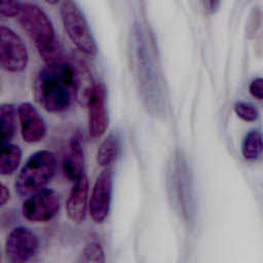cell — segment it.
Masks as SVG:
<instances>
[{"label": "cell", "instance_id": "cell-1", "mask_svg": "<svg viewBox=\"0 0 263 263\" xmlns=\"http://www.w3.org/2000/svg\"><path fill=\"white\" fill-rule=\"evenodd\" d=\"M34 97L46 111H66L75 100V79L72 59L45 64L34 80Z\"/></svg>", "mask_w": 263, "mask_h": 263}, {"label": "cell", "instance_id": "cell-2", "mask_svg": "<svg viewBox=\"0 0 263 263\" xmlns=\"http://www.w3.org/2000/svg\"><path fill=\"white\" fill-rule=\"evenodd\" d=\"M57 167L58 160L52 151L39 150L33 153L15 179V191L21 196H29L44 189L53 179Z\"/></svg>", "mask_w": 263, "mask_h": 263}, {"label": "cell", "instance_id": "cell-3", "mask_svg": "<svg viewBox=\"0 0 263 263\" xmlns=\"http://www.w3.org/2000/svg\"><path fill=\"white\" fill-rule=\"evenodd\" d=\"M60 14L67 35L77 49L86 55L97 54L96 40L79 5L74 1H63L60 3Z\"/></svg>", "mask_w": 263, "mask_h": 263}, {"label": "cell", "instance_id": "cell-4", "mask_svg": "<svg viewBox=\"0 0 263 263\" xmlns=\"http://www.w3.org/2000/svg\"><path fill=\"white\" fill-rule=\"evenodd\" d=\"M16 17L22 28L34 41L37 49L46 47L58 40L49 16L36 3L20 2Z\"/></svg>", "mask_w": 263, "mask_h": 263}, {"label": "cell", "instance_id": "cell-5", "mask_svg": "<svg viewBox=\"0 0 263 263\" xmlns=\"http://www.w3.org/2000/svg\"><path fill=\"white\" fill-rule=\"evenodd\" d=\"M29 53L22 38L9 27L0 25V67L11 73L24 71Z\"/></svg>", "mask_w": 263, "mask_h": 263}, {"label": "cell", "instance_id": "cell-6", "mask_svg": "<svg viewBox=\"0 0 263 263\" xmlns=\"http://www.w3.org/2000/svg\"><path fill=\"white\" fill-rule=\"evenodd\" d=\"M60 206L59 194L52 189L44 188L28 196L23 203L22 213L28 221L43 223L52 220L59 214Z\"/></svg>", "mask_w": 263, "mask_h": 263}, {"label": "cell", "instance_id": "cell-7", "mask_svg": "<svg viewBox=\"0 0 263 263\" xmlns=\"http://www.w3.org/2000/svg\"><path fill=\"white\" fill-rule=\"evenodd\" d=\"M40 241L35 232L27 227H15L5 240L7 259L13 263H25L33 259L39 252Z\"/></svg>", "mask_w": 263, "mask_h": 263}, {"label": "cell", "instance_id": "cell-8", "mask_svg": "<svg viewBox=\"0 0 263 263\" xmlns=\"http://www.w3.org/2000/svg\"><path fill=\"white\" fill-rule=\"evenodd\" d=\"M112 191L113 172L111 168H104L95 181L88 203L89 216L95 223L101 224L107 219L111 208Z\"/></svg>", "mask_w": 263, "mask_h": 263}, {"label": "cell", "instance_id": "cell-9", "mask_svg": "<svg viewBox=\"0 0 263 263\" xmlns=\"http://www.w3.org/2000/svg\"><path fill=\"white\" fill-rule=\"evenodd\" d=\"M107 90L102 82L95 85L92 95L87 102L88 108V134L92 139L100 138L108 127V111L106 106Z\"/></svg>", "mask_w": 263, "mask_h": 263}, {"label": "cell", "instance_id": "cell-10", "mask_svg": "<svg viewBox=\"0 0 263 263\" xmlns=\"http://www.w3.org/2000/svg\"><path fill=\"white\" fill-rule=\"evenodd\" d=\"M16 111L24 141L30 144L42 141L46 135V124L37 108L25 102L18 106Z\"/></svg>", "mask_w": 263, "mask_h": 263}, {"label": "cell", "instance_id": "cell-11", "mask_svg": "<svg viewBox=\"0 0 263 263\" xmlns=\"http://www.w3.org/2000/svg\"><path fill=\"white\" fill-rule=\"evenodd\" d=\"M88 180L85 173H83L76 181L69 192L66 201L67 215L75 223H81L86 217L88 208Z\"/></svg>", "mask_w": 263, "mask_h": 263}, {"label": "cell", "instance_id": "cell-12", "mask_svg": "<svg viewBox=\"0 0 263 263\" xmlns=\"http://www.w3.org/2000/svg\"><path fill=\"white\" fill-rule=\"evenodd\" d=\"M80 133H75L69 141L63 160L65 177L71 182L76 181L84 172V151Z\"/></svg>", "mask_w": 263, "mask_h": 263}, {"label": "cell", "instance_id": "cell-13", "mask_svg": "<svg viewBox=\"0 0 263 263\" xmlns=\"http://www.w3.org/2000/svg\"><path fill=\"white\" fill-rule=\"evenodd\" d=\"M72 65L75 79V100L81 105H86L92 95L96 83H93L91 73L83 62L72 59Z\"/></svg>", "mask_w": 263, "mask_h": 263}, {"label": "cell", "instance_id": "cell-14", "mask_svg": "<svg viewBox=\"0 0 263 263\" xmlns=\"http://www.w3.org/2000/svg\"><path fill=\"white\" fill-rule=\"evenodd\" d=\"M120 151L119 137L111 133L100 144L97 151V162L104 168H110V166L116 161Z\"/></svg>", "mask_w": 263, "mask_h": 263}, {"label": "cell", "instance_id": "cell-15", "mask_svg": "<svg viewBox=\"0 0 263 263\" xmlns=\"http://www.w3.org/2000/svg\"><path fill=\"white\" fill-rule=\"evenodd\" d=\"M17 111L12 104L0 105V147L12 140L16 129Z\"/></svg>", "mask_w": 263, "mask_h": 263}, {"label": "cell", "instance_id": "cell-16", "mask_svg": "<svg viewBox=\"0 0 263 263\" xmlns=\"http://www.w3.org/2000/svg\"><path fill=\"white\" fill-rule=\"evenodd\" d=\"M22 160V149L15 144L0 147V175L8 176L16 171Z\"/></svg>", "mask_w": 263, "mask_h": 263}, {"label": "cell", "instance_id": "cell-17", "mask_svg": "<svg viewBox=\"0 0 263 263\" xmlns=\"http://www.w3.org/2000/svg\"><path fill=\"white\" fill-rule=\"evenodd\" d=\"M262 152V137L258 129L249 130L241 144V153L246 160L254 161L259 158Z\"/></svg>", "mask_w": 263, "mask_h": 263}, {"label": "cell", "instance_id": "cell-18", "mask_svg": "<svg viewBox=\"0 0 263 263\" xmlns=\"http://www.w3.org/2000/svg\"><path fill=\"white\" fill-rule=\"evenodd\" d=\"M106 255L102 243L90 240L81 250L76 263H105Z\"/></svg>", "mask_w": 263, "mask_h": 263}, {"label": "cell", "instance_id": "cell-19", "mask_svg": "<svg viewBox=\"0 0 263 263\" xmlns=\"http://www.w3.org/2000/svg\"><path fill=\"white\" fill-rule=\"evenodd\" d=\"M235 114L245 121H255L259 116L258 109L251 103L237 101L233 106Z\"/></svg>", "mask_w": 263, "mask_h": 263}, {"label": "cell", "instance_id": "cell-20", "mask_svg": "<svg viewBox=\"0 0 263 263\" xmlns=\"http://www.w3.org/2000/svg\"><path fill=\"white\" fill-rule=\"evenodd\" d=\"M20 11L18 1H0V15L6 17L17 16Z\"/></svg>", "mask_w": 263, "mask_h": 263}, {"label": "cell", "instance_id": "cell-21", "mask_svg": "<svg viewBox=\"0 0 263 263\" xmlns=\"http://www.w3.org/2000/svg\"><path fill=\"white\" fill-rule=\"evenodd\" d=\"M249 90H250V93L254 98H256L258 100H262V98H263V79L261 77H257V78L253 79L250 83Z\"/></svg>", "mask_w": 263, "mask_h": 263}, {"label": "cell", "instance_id": "cell-22", "mask_svg": "<svg viewBox=\"0 0 263 263\" xmlns=\"http://www.w3.org/2000/svg\"><path fill=\"white\" fill-rule=\"evenodd\" d=\"M9 199V190L0 182V206L4 205Z\"/></svg>", "mask_w": 263, "mask_h": 263}, {"label": "cell", "instance_id": "cell-23", "mask_svg": "<svg viewBox=\"0 0 263 263\" xmlns=\"http://www.w3.org/2000/svg\"><path fill=\"white\" fill-rule=\"evenodd\" d=\"M219 4H220L219 1H209V2L204 3L206 9L210 10L211 12H214L217 9V7L219 6Z\"/></svg>", "mask_w": 263, "mask_h": 263}]
</instances>
